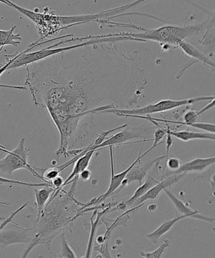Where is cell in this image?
<instances>
[{"mask_svg":"<svg viewBox=\"0 0 215 258\" xmlns=\"http://www.w3.org/2000/svg\"><path fill=\"white\" fill-rule=\"evenodd\" d=\"M106 240L109 239H106L105 235H100V236L97 238L96 242L99 244H102Z\"/></svg>","mask_w":215,"mask_h":258,"instance_id":"1f68e13d","label":"cell"},{"mask_svg":"<svg viewBox=\"0 0 215 258\" xmlns=\"http://www.w3.org/2000/svg\"><path fill=\"white\" fill-rule=\"evenodd\" d=\"M160 162L161 161H158L155 164V166L153 170L152 171L151 174H147L145 183L140 185V186L136 190V191L134 192V195H132L131 199L125 202V204H126L127 206L131 207L132 204H133L137 199H139V198L142 197V195L146 194L150 189L158 183L159 182L158 177L159 176Z\"/></svg>","mask_w":215,"mask_h":258,"instance_id":"9a60e30c","label":"cell"},{"mask_svg":"<svg viewBox=\"0 0 215 258\" xmlns=\"http://www.w3.org/2000/svg\"><path fill=\"white\" fill-rule=\"evenodd\" d=\"M185 176H186L185 174H177L162 177L161 179V182L159 181L158 183L150 189L146 194H144L142 197L137 199L136 201L132 204L131 207L135 208L144 204V203L147 201V200H154L157 199V198L159 197V195L161 194V192L163 191L165 189L169 188V187L172 186V185L177 183L179 180Z\"/></svg>","mask_w":215,"mask_h":258,"instance_id":"8fae6325","label":"cell"},{"mask_svg":"<svg viewBox=\"0 0 215 258\" xmlns=\"http://www.w3.org/2000/svg\"><path fill=\"white\" fill-rule=\"evenodd\" d=\"M157 206L156 204H152L151 205H149L148 207V210L150 212H155L157 211Z\"/></svg>","mask_w":215,"mask_h":258,"instance_id":"d6a6232c","label":"cell"},{"mask_svg":"<svg viewBox=\"0 0 215 258\" xmlns=\"http://www.w3.org/2000/svg\"><path fill=\"white\" fill-rule=\"evenodd\" d=\"M214 98V96H212L197 97L182 100L164 99L157 102L156 103L141 107V108L133 109H109L101 111V113H111L116 115L117 116L125 117L128 116H147V115L152 114L171 111V110L186 106V105L192 106L196 102L211 101Z\"/></svg>","mask_w":215,"mask_h":258,"instance_id":"5b68a950","label":"cell"},{"mask_svg":"<svg viewBox=\"0 0 215 258\" xmlns=\"http://www.w3.org/2000/svg\"><path fill=\"white\" fill-rule=\"evenodd\" d=\"M167 135V130L165 128H162V127H159L157 129L154 133V139L153 140L154 145L153 147L156 148L159 145L160 142L164 139Z\"/></svg>","mask_w":215,"mask_h":258,"instance_id":"83f0119b","label":"cell"},{"mask_svg":"<svg viewBox=\"0 0 215 258\" xmlns=\"http://www.w3.org/2000/svg\"><path fill=\"white\" fill-rule=\"evenodd\" d=\"M170 134L172 137L177 138L184 142H188L192 140H215V134L212 133L194 132L189 130H182V131H174L171 127Z\"/></svg>","mask_w":215,"mask_h":258,"instance_id":"d6986e66","label":"cell"},{"mask_svg":"<svg viewBox=\"0 0 215 258\" xmlns=\"http://www.w3.org/2000/svg\"><path fill=\"white\" fill-rule=\"evenodd\" d=\"M92 176V172L89 169H85L79 174V179L84 182L88 181L91 179Z\"/></svg>","mask_w":215,"mask_h":258,"instance_id":"f546056e","label":"cell"},{"mask_svg":"<svg viewBox=\"0 0 215 258\" xmlns=\"http://www.w3.org/2000/svg\"><path fill=\"white\" fill-rule=\"evenodd\" d=\"M33 236L34 232L32 228L12 222L0 231V249L16 244H24L27 246Z\"/></svg>","mask_w":215,"mask_h":258,"instance_id":"52a82bcc","label":"cell"},{"mask_svg":"<svg viewBox=\"0 0 215 258\" xmlns=\"http://www.w3.org/2000/svg\"><path fill=\"white\" fill-rule=\"evenodd\" d=\"M170 245H171L170 240L169 239H166L158 249L152 252H140L139 255L142 257L147 258L162 257L165 250L167 249V247H169Z\"/></svg>","mask_w":215,"mask_h":258,"instance_id":"603a6c76","label":"cell"},{"mask_svg":"<svg viewBox=\"0 0 215 258\" xmlns=\"http://www.w3.org/2000/svg\"><path fill=\"white\" fill-rule=\"evenodd\" d=\"M0 3L7 5L9 6V0H0Z\"/></svg>","mask_w":215,"mask_h":258,"instance_id":"836d02e7","label":"cell"},{"mask_svg":"<svg viewBox=\"0 0 215 258\" xmlns=\"http://www.w3.org/2000/svg\"><path fill=\"white\" fill-rule=\"evenodd\" d=\"M35 207L36 217L34 222L37 221L41 216L42 212L48 202L51 195L54 194V189L52 186L41 187V189H34Z\"/></svg>","mask_w":215,"mask_h":258,"instance_id":"2e32d148","label":"cell"},{"mask_svg":"<svg viewBox=\"0 0 215 258\" xmlns=\"http://www.w3.org/2000/svg\"><path fill=\"white\" fill-rule=\"evenodd\" d=\"M0 184H14L17 185V186H21L27 187H44L51 186V184L47 183V182H42V183H29V182H22L16 181V180H12L7 178H5L3 177H0Z\"/></svg>","mask_w":215,"mask_h":258,"instance_id":"cb8c5ba5","label":"cell"},{"mask_svg":"<svg viewBox=\"0 0 215 258\" xmlns=\"http://www.w3.org/2000/svg\"><path fill=\"white\" fill-rule=\"evenodd\" d=\"M178 47L182 49V51L185 54L191 57V59L186 64H184V66L181 67V70L177 75V79H181L182 75H183L184 72L187 69H189L192 65L197 63V62H201L202 64L209 68L212 72H214V56L205 53L199 47L187 41L180 42Z\"/></svg>","mask_w":215,"mask_h":258,"instance_id":"ba28073f","label":"cell"},{"mask_svg":"<svg viewBox=\"0 0 215 258\" xmlns=\"http://www.w3.org/2000/svg\"><path fill=\"white\" fill-rule=\"evenodd\" d=\"M186 218L187 217L184 215H181V216L174 218V219H167L158 229L151 233V234H147L146 237L151 242L152 244L157 245L159 240L164 235L167 234L177 222L182 219H186Z\"/></svg>","mask_w":215,"mask_h":258,"instance_id":"ac0fdd59","label":"cell"},{"mask_svg":"<svg viewBox=\"0 0 215 258\" xmlns=\"http://www.w3.org/2000/svg\"><path fill=\"white\" fill-rule=\"evenodd\" d=\"M9 7L17 10L34 22L36 25L37 31L41 37L40 41L42 40L54 37L60 33L62 30L69 27L79 26L78 16H59L48 12L44 13L31 11L22 8L9 0Z\"/></svg>","mask_w":215,"mask_h":258,"instance_id":"277c9868","label":"cell"},{"mask_svg":"<svg viewBox=\"0 0 215 258\" xmlns=\"http://www.w3.org/2000/svg\"><path fill=\"white\" fill-rule=\"evenodd\" d=\"M182 162L181 160L177 158H168L167 159L166 165L167 167H168L170 172H174L176 170H178L181 167Z\"/></svg>","mask_w":215,"mask_h":258,"instance_id":"4316f807","label":"cell"},{"mask_svg":"<svg viewBox=\"0 0 215 258\" xmlns=\"http://www.w3.org/2000/svg\"><path fill=\"white\" fill-rule=\"evenodd\" d=\"M29 203L27 202L26 204H24L22 206L19 208V209H17L16 211H15L14 212H12L11 216H10L8 218H6L3 221L0 222V231L2 229H4L5 227L6 226L7 224H9V223H11L12 222L14 221V218L16 216L17 214H19V212H21L24 209H26L27 206H28Z\"/></svg>","mask_w":215,"mask_h":258,"instance_id":"484cf974","label":"cell"},{"mask_svg":"<svg viewBox=\"0 0 215 258\" xmlns=\"http://www.w3.org/2000/svg\"><path fill=\"white\" fill-rule=\"evenodd\" d=\"M96 152L94 150H88L87 152L80 157L76 161V164L72 171L71 174L69 175L66 180L64 181L63 185H62V188L71 183L72 181L74 179L75 177L79 176V174L81 173L84 170L87 169L90 165V162L92 159V156Z\"/></svg>","mask_w":215,"mask_h":258,"instance_id":"e0dca14e","label":"cell"},{"mask_svg":"<svg viewBox=\"0 0 215 258\" xmlns=\"http://www.w3.org/2000/svg\"><path fill=\"white\" fill-rule=\"evenodd\" d=\"M16 26H13L11 29L8 31L0 30V52L6 46H13L17 47L22 41V37L20 34H14Z\"/></svg>","mask_w":215,"mask_h":258,"instance_id":"ffe728a7","label":"cell"},{"mask_svg":"<svg viewBox=\"0 0 215 258\" xmlns=\"http://www.w3.org/2000/svg\"><path fill=\"white\" fill-rule=\"evenodd\" d=\"M61 172V170H60L59 167L45 169L43 174H42V177H43L44 182L51 184V181L56 178L57 176H59Z\"/></svg>","mask_w":215,"mask_h":258,"instance_id":"d4e9b609","label":"cell"},{"mask_svg":"<svg viewBox=\"0 0 215 258\" xmlns=\"http://www.w3.org/2000/svg\"><path fill=\"white\" fill-rule=\"evenodd\" d=\"M166 156H162L156 158H152L149 161H147L146 164L142 165V167H136V165H134L132 167L131 170H129L128 173L127 174L126 177L122 181L121 186L118 187V189L116 190L114 192H116L118 194L119 191H121L124 187L128 186L129 184H131V182L136 181L138 182L139 186L142 184V180L146 178L147 176V172L153 165L158 161H161L162 159H164Z\"/></svg>","mask_w":215,"mask_h":258,"instance_id":"7c38bea8","label":"cell"},{"mask_svg":"<svg viewBox=\"0 0 215 258\" xmlns=\"http://www.w3.org/2000/svg\"><path fill=\"white\" fill-rule=\"evenodd\" d=\"M25 139L20 140L18 146L12 151L6 149V157L0 160V172L2 173L12 175L15 171L19 169L29 170L34 177L44 182L42 174L44 169H40L29 164L28 158L30 155V149L25 145Z\"/></svg>","mask_w":215,"mask_h":258,"instance_id":"8992f818","label":"cell"},{"mask_svg":"<svg viewBox=\"0 0 215 258\" xmlns=\"http://www.w3.org/2000/svg\"><path fill=\"white\" fill-rule=\"evenodd\" d=\"M214 17V12L209 13L208 18L201 23L183 25H168L162 26L158 29H148L144 27L137 26L136 29L144 31L141 33H122L103 35L104 37H131L139 42L155 41L162 45H168L169 46L178 47L180 42L191 41L195 37L196 39L203 33L209 22Z\"/></svg>","mask_w":215,"mask_h":258,"instance_id":"3957f363","label":"cell"},{"mask_svg":"<svg viewBox=\"0 0 215 258\" xmlns=\"http://www.w3.org/2000/svg\"><path fill=\"white\" fill-rule=\"evenodd\" d=\"M107 209L105 210L104 212H102V213H98V215L96 217V219L93 220V218L91 217V234H90L89 240L88 245H87V250H86V254L85 255L86 257H91L92 255V250H93L94 247V242L95 236H96V230L97 229V227H98L99 220L101 219V218L102 217V215L105 214V212L107 211Z\"/></svg>","mask_w":215,"mask_h":258,"instance_id":"44dd1931","label":"cell"},{"mask_svg":"<svg viewBox=\"0 0 215 258\" xmlns=\"http://www.w3.org/2000/svg\"><path fill=\"white\" fill-rule=\"evenodd\" d=\"M60 235V240H61V249L58 252V254L56 255L57 257H78L76 250L71 247L67 242L64 233H61Z\"/></svg>","mask_w":215,"mask_h":258,"instance_id":"7402d4cb","label":"cell"},{"mask_svg":"<svg viewBox=\"0 0 215 258\" xmlns=\"http://www.w3.org/2000/svg\"><path fill=\"white\" fill-rule=\"evenodd\" d=\"M79 176L72 181V186L68 191L61 189L53 199L49 200L41 216L33 222L34 236L27 245L22 257H26L30 252L39 245H44L50 254H54L52 250V242L57 235L65 230L71 232L75 220L83 214L85 205L75 198Z\"/></svg>","mask_w":215,"mask_h":258,"instance_id":"7a4b0ae2","label":"cell"},{"mask_svg":"<svg viewBox=\"0 0 215 258\" xmlns=\"http://www.w3.org/2000/svg\"><path fill=\"white\" fill-rule=\"evenodd\" d=\"M215 106V98L211 100L210 101V102L208 104H207L206 106L204 107L203 108L200 110L199 111H197L198 112V114L201 116L202 114L204 113V112H206L207 111H209V110L213 108V107Z\"/></svg>","mask_w":215,"mask_h":258,"instance_id":"4dcf8cb0","label":"cell"},{"mask_svg":"<svg viewBox=\"0 0 215 258\" xmlns=\"http://www.w3.org/2000/svg\"><path fill=\"white\" fill-rule=\"evenodd\" d=\"M25 85L37 106L48 111L55 125L69 117L93 112L105 99L115 109L134 106L142 85L134 56H127L119 42L101 38L26 67Z\"/></svg>","mask_w":215,"mask_h":258,"instance_id":"6da1fadb","label":"cell"},{"mask_svg":"<svg viewBox=\"0 0 215 258\" xmlns=\"http://www.w3.org/2000/svg\"><path fill=\"white\" fill-rule=\"evenodd\" d=\"M164 191L167 195V196L169 197V199L171 200L172 204L176 208L177 211L181 215H184L187 218H191V219L214 224V218L205 216V215L200 214L199 211L192 210L191 208L187 206L184 202H182V200L177 199L171 191H169L168 188L165 189Z\"/></svg>","mask_w":215,"mask_h":258,"instance_id":"5bb4252c","label":"cell"},{"mask_svg":"<svg viewBox=\"0 0 215 258\" xmlns=\"http://www.w3.org/2000/svg\"><path fill=\"white\" fill-rule=\"evenodd\" d=\"M155 149V147L152 146L151 149H149L144 153V154L141 155L142 146L141 147V150H140L139 154L138 157H137V159L135 161L132 163V164L130 165V166L127 168L126 170H124L121 172V173L115 174H114V160H113V147L110 146V154H111V182H110V184L109 186V188L107 189L106 194L102 195V196L99 197L98 199H95V202L92 203H89V205L90 206H91L92 205L99 204V203H101L102 202L105 201L107 198L111 196L112 194H114L115 191H116L118 187L121 186L122 181H123L125 177H126V175L128 173V172L130 170H131V168L134 166V165H136L140 161V160L142 159V157L146 156L147 154H148L149 153L152 151V150Z\"/></svg>","mask_w":215,"mask_h":258,"instance_id":"30bf717a","label":"cell"},{"mask_svg":"<svg viewBox=\"0 0 215 258\" xmlns=\"http://www.w3.org/2000/svg\"><path fill=\"white\" fill-rule=\"evenodd\" d=\"M165 123L167 125V135H166V148H167V155L166 158L167 159L169 158V150L170 149H171V147H172V145L174 144L173 139H172V136L170 134L169 130H170V125L168 122H165Z\"/></svg>","mask_w":215,"mask_h":258,"instance_id":"f1b7e54d","label":"cell"},{"mask_svg":"<svg viewBox=\"0 0 215 258\" xmlns=\"http://www.w3.org/2000/svg\"><path fill=\"white\" fill-rule=\"evenodd\" d=\"M154 127L142 125L137 127L126 126L123 131L113 135L111 137L104 140L101 144L97 145L89 150H94L97 151L99 149H104L107 146L113 147L114 145H121L123 143L129 141L134 139L140 137H146L150 134H151Z\"/></svg>","mask_w":215,"mask_h":258,"instance_id":"9c48e42d","label":"cell"},{"mask_svg":"<svg viewBox=\"0 0 215 258\" xmlns=\"http://www.w3.org/2000/svg\"><path fill=\"white\" fill-rule=\"evenodd\" d=\"M215 162V157L207 158H197L191 161L182 164L178 170L174 172H170L167 170L164 172L163 176L164 177L171 176L172 174L189 173V172H202L208 169L210 166L214 165Z\"/></svg>","mask_w":215,"mask_h":258,"instance_id":"4fadbf2b","label":"cell"}]
</instances>
